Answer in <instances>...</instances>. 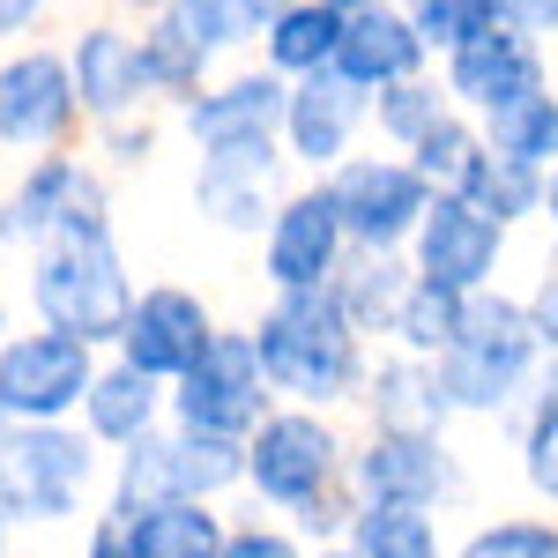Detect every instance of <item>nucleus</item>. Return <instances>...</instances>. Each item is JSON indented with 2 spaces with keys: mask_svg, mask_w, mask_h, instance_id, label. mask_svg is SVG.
<instances>
[{
  "mask_svg": "<svg viewBox=\"0 0 558 558\" xmlns=\"http://www.w3.org/2000/svg\"><path fill=\"white\" fill-rule=\"evenodd\" d=\"M254 350L268 365L276 402H305V410H357V387L373 373V343L357 336V320L343 313L336 283L328 291H268L254 320Z\"/></svg>",
  "mask_w": 558,
  "mask_h": 558,
  "instance_id": "nucleus-1",
  "label": "nucleus"
},
{
  "mask_svg": "<svg viewBox=\"0 0 558 558\" xmlns=\"http://www.w3.org/2000/svg\"><path fill=\"white\" fill-rule=\"evenodd\" d=\"M432 365H439V387L454 402V425H499V432L529 410V395L551 373V357H544L536 328H529V305L514 291H499V283L462 305L454 343Z\"/></svg>",
  "mask_w": 558,
  "mask_h": 558,
  "instance_id": "nucleus-2",
  "label": "nucleus"
},
{
  "mask_svg": "<svg viewBox=\"0 0 558 558\" xmlns=\"http://www.w3.org/2000/svg\"><path fill=\"white\" fill-rule=\"evenodd\" d=\"M112 484V454L68 425H8L0 432V507L15 529H68Z\"/></svg>",
  "mask_w": 558,
  "mask_h": 558,
  "instance_id": "nucleus-3",
  "label": "nucleus"
},
{
  "mask_svg": "<svg viewBox=\"0 0 558 558\" xmlns=\"http://www.w3.org/2000/svg\"><path fill=\"white\" fill-rule=\"evenodd\" d=\"M350 454L357 432L343 410H305V402H276L254 432H246V499L260 514H305L313 499L350 484Z\"/></svg>",
  "mask_w": 558,
  "mask_h": 558,
  "instance_id": "nucleus-4",
  "label": "nucleus"
},
{
  "mask_svg": "<svg viewBox=\"0 0 558 558\" xmlns=\"http://www.w3.org/2000/svg\"><path fill=\"white\" fill-rule=\"evenodd\" d=\"M128 254L112 231H68V239H45L31 246V313L60 336H83V343L112 350L120 328H128V305H134Z\"/></svg>",
  "mask_w": 558,
  "mask_h": 558,
  "instance_id": "nucleus-5",
  "label": "nucleus"
},
{
  "mask_svg": "<svg viewBox=\"0 0 558 558\" xmlns=\"http://www.w3.org/2000/svg\"><path fill=\"white\" fill-rule=\"evenodd\" d=\"M246 492V439H216V432H186V425H165L149 439H134L128 454H112V484L105 499L120 507H157V499H239Z\"/></svg>",
  "mask_w": 558,
  "mask_h": 558,
  "instance_id": "nucleus-6",
  "label": "nucleus"
},
{
  "mask_svg": "<svg viewBox=\"0 0 558 558\" xmlns=\"http://www.w3.org/2000/svg\"><path fill=\"white\" fill-rule=\"evenodd\" d=\"M350 492L387 499V507H462L470 499V454L454 447V432H357L350 454Z\"/></svg>",
  "mask_w": 558,
  "mask_h": 558,
  "instance_id": "nucleus-7",
  "label": "nucleus"
},
{
  "mask_svg": "<svg viewBox=\"0 0 558 558\" xmlns=\"http://www.w3.org/2000/svg\"><path fill=\"white\" fill-rule=\"evenodd\" d=\"M276 410L268 365L254 350V328H216L209 350L172 380V425L186 432H216V439H246Z\"/></svg>",
  "mask_w": 558,
  "mask_h": 558,
  "instance_id": "nucleus-8",
  "label": "nucleus"
},
{
  "mask_svg": "<svg viewBox=\"0 0 558 558\" xmlns=\"http://www.w3.org/2000/svg\"><path fill=\"white\" fill-rule=\"evenodd\" d=\"M328 194H336V216L350 231V254H410L417 223L432 209L425 172L402 157V149H373V157H343L328 172Z\"/></svg>",
  "mask_w": 558,
  "mask_h": 558,
  "instance_id": "nucleus-9",
  "label": "nucleus"
},
{
  "mask_svg": "<svg viewBox=\"0 0 558 558\" xmlns=\"http://www.w3.org/2000/svg\"><path fill=\"white\" fill-rule=\"evenodd\" d=\"M105 350L83 336H60V328H31V336H8L0 343V410L15 425H68L83 410L89 380H97Z\"/></svg>",
  "mask_w": 558,
  "mask_h": 558,
  "instance_id": "nucleus-10",
  "label": "nucleus"
},
{
  "mask_svg": "<svg viewBox=\"0 0 558 558\" xmlns=\"http://www.w3.org/2000/svg\"><path fill=\"white\" fill-rule=\"evenodd\" d=\"M507 246H514V231L499 216H484L470 194H432L425 223L410 239V268H417V283H439L454 299H476V291L499 283Z\"/></svg>",
  "mask_w": 558,
  "mask_h": 558,
  "instance_id": "nucleus-11",
  "label": "nucleus"
},
{
  "mask_svg": "<svg viewBox=\"0 0 558 558\" xmlns=\"http://www.w3.org/2000/svg\"><path fill=\"white\" fill-rule=\"evenodd\" d=\"M343 260H350V231L336 216L328 179L291 186L268 216V231H260V283L268 291H328L343 276Z\"/></svg>",
  "mask_w": 558,
  "mask_h": 558,
  "instance_id": "nucleus-12",
  "label": "nucleus"
},
{
  "mask_svg": "<svg viewBox=\"0 0 558 558\" xmlns=\"http://www.w3.org/2000/svg\"><path fill=\"white\" fill-rule=\"evenodd\" d=\"M447 60V97L470 112V120H492V112H507L521 97H536V89H551V60H544V38H529L514 23H484L470 38L454 45V52H439Z\"/></svg>",
  "mask_w": 558,
  "mask_h": 558,
  "instance_id": "nucleus-13",
  "label": "nucleus"
},
{
  "mask_svg": "<svg viewBox=\"0 0 558 558\" xmlns=\"http://www.w3.org/2000/svg\"><path fill=\"white\" fill-rule=\"evenodd\" d=\"M68 231H112V194L83 157H38L0 202V239L8 246H45Z\"/></svg>",
  "mask_w": 558,
  "mask_h": 558,
  "instance_id": "nucleus-14",
  "label": "nucleus"
},
{
  "mask_svg": "<svg viewBox=\"0 0 558 558\" xmlns=\"http://www.w3.org/2000/svg\"><path fill=\"white\" fill-rule=\"evenodd\" d=\"M283 97L291 83L246 68V75H223L202 97L179 105V128L194 142V157H246V149H283Z\"/></svg>",
  "mask_w": 558,
  "mask_h": 558,
  "instance_id": "nucleus-15",
  "label": "nucleus"
},
{
  "mask_svg": "<svg viewBox=\"0 0 558 558\" xmlns=\"http://www.w3.org/2000/svg\"><path fill=\"white\" fill-rule=\"evenodd\" d=\"M223 328L216 320V305L194 291V283H142L128 305V328H120V343H112V357H128L134 373H149V380L172 387L202 350H209V336Z\"/></svg>",
  "mask_w": 558,
  "mask_h": 558,
  "instance_id": "nucleus-16",
  "label": "nucleus"
},
{
  "mask_svg": "<svg viewBox=\"0 0 558 558\" xmlns=\"http://www.w3.org/2000/svg\"><path fill=\"white\" fill-rule=\"evenodd\" d=\"M75 120H83V97H75L68 52L23 45L15 60H0V142L8 149H60Z\"/></svg>",
  "mask_w": 558,
  "mask_h": 558,
  "instance_id": "nucleus-17",
  "label": "nucleus"
},
{
  "mask_svg": "<svg viewBox=\"0 0 558 558\" xmlns=\"http://www.w3.org/2000/svg\"><path fill=\"white\" fill-rule=\"evenodd\" d=\"M365 128H373V97L357 83H343L336 68L291 83V97H283V157L313 179H328L343 157H357Z\"/></svg>",
  "mask_w": 558,
  "mask_h": 558,
  "instance_id": "nucleus-18",
  "label": "nucleus"
},
{
  "mask_svg": "<svg viewBox=\"0 0 558 558\" xmlns=\"http://www.w3.org/2000/svg\"><path fill=\"white\" fill-rule=\"evenodd\" d=\"M283 149H246V157H202L194 165V216L216 239H260L283 202Z\"/></svg>",
  "mask_w": 558,
  "mask_h": 558,
  "instance_id": "nucleus-19",
  "label": "nucleus"
},
{
  "mask_svg": "<svg viewBox=\"0 0 558 558\" xmlns=\"http://www.w3.org/2000/svg\"><path fill=\"white\" fill-rule=\"evenodd\" d=\"M357 417H365V432H454V402H447L432 357L373 350V373L357 387Z\"/></svg>",
  "mask_w": 558,
  "mask_h": 558,
  "instance_id": "nucleus-20",
  "label": "nucleus"
},
{
  "mask_svg": "<svg viewBox=\"0 0 558 558\" xmlns=\"http://www.w3.org/2000/svg\"><path fill=\"white\" fill-rule=\"evenodd\" d=\"M425 38L410 23V8H350L343 15V38H336V75L357 83L365 97H380L387 83H410L425 75Z\"/></svg>",
  "mask_w": 558,
  "mask_h": 558,
  "instance_id": "nucleus-21",
  "label": "nucleus"
},
{
  "mask_svg": "<svg viewBox=\"0 0 558 558\" xmlns=\"http://www.w3.org/2000/svg\"><path fill=\"white\" fill-rule=\"evenodd\" d=\"M165 417H172V387L134 373L128 357H105L97 380H89V395H83V410H75V425H83L105 454H128L134 439H149Z\"/></svg>",
  "mask_w": 558,
  "mask_h": 558,
  "instance_id": "nucleus-22",
  "label": "nucleus"
},
{
  "mask_svg": "<svg viewBox=\"0 0 558 558\" xmlns=\"http://www.w3.org/2000/svg\"><path fill=\"white\" fill-rule=\"evenodd\" d=\"M68 68H75V97H83V120H128L149 105L142 89V38L112 31V23H89L83 38L68 45Z\"/></svg>",
  "mask_w": 558,
  "mask_h": 558,
  "instance_id": "nucleus-23",
  "label": "nucleus"
},
{
  "mask_svg": "<svg viewBox=\"0 0 558 558\" xmlns=\"http://www.w3.org/2000/svg\"><path fill=\"white\" fill-rule=\"evenodd\" d=\"M343 15L350 8H336V0H283V8L260 23V68L283 75V83H305V75L336 68Z\"/></svg>",
  "mask_w": 558,
  "mask_h": 558,
  "instance_id": "nucleus-24",
  "label": "nucleus"
},
{
  "mask_svg": "<svg viewBox=\"0 0 558 558\" xmlns=\"http://www.w3.org/2000/svg\"><path fill=\"white\" fill-rule=\"evenodd\" d=\"M410 291H417L410 254H350L343 276H336L343 313L357 320V336H365V343H380V350H387V336H395V313H402Z\"/></svg>",
  "mask_w": 558,
  "mask_h": 558,
  "instance_id": "nucleus-25",
  "label": "nucleus"
},
{
  "mask_svg": "<svg viewBox=\"0 0 558 558\" xmlns=\"http://www.w3.org/2000/svg\"><path fill=\"white\" fill-rule=\"evenodd\" d=\"M223 536H231L223 499H157L134 514L142 558H223Z\"/></svg>",
  "mask_w": 558,
  "mask_h": 558,
  "instance_id": "nucleus-26",
  "label": "nucleus"
},
{
  "mask_svg": "<svg viewBox=\"0 0 558 558\" xmlns=\"http://www.w3.org/2000/svg\"><path fill=\"white\" fill-rule=\"evenodd\" d=\"M343 544L357 558H447V514L432 507H387V499H357Z\"/></svg>",
  "mask_w": 558,
  "mask_h": 558,
  "instance_id": "nucleus-27",
  "label": "nucleus"
},
{
  "mask_svg": "<svg viewBox=\"0 0 558 558\" xmlns=\"http://www.w3.org/2000/svg\"><path fill=\"white\" fill-rule=\"evenodd\" d=\"M507 432H514V476L529 492V507L558 514V365L544 373V387L529 395V410Z\"/></svg>",
  "mask_w": 558,
  "mask_h": 558,
  "instance_id": "nucleus-28",
  "label": "nucleus"
},
{
  "mask_svg": "<svg viewBox=\"0 0 558 558\" xmlns=\"http://www.w3.org/2000/svg\"><path fill=\"white\" fill-rule=\"evenodd\" d=\"M283 0H165L157 15L172 23L179 38H194L209 60L239 52V45H260V23L276 15Z\"/></svg>",
  "mask_w": 558,
  "mask_h": 558,
  "instance_id": "nucleus-29",
  "label": "nucleus"
},
{
  "mask_svg": "<svg viewBox=\"0 0 558 558\" xmlns=\"http://www.w3.org/2000/svg\"><path fill=\"white\" fill-rule=\"evenodd\" d=\"M462 105L447 97V83H432V75H410V83H387L380 97H373V128H380V142L387 149H417L439 120H454Z\"/></svg>",
  "mask_w": 558,
  "mask_h": 558,
  "instance_id": "nucleus-30",
  "label": "nucleus"
},
{
  "mask_svg": "<svg viewBox=\"0 0 558 558\" xmlns=\"http://www.w3.org/2000/svg\"><path fill=\"white\" fill-rule=\"evenodd\" d=\"M447 558H558V514L551 507H507L484 514L470 536H454Z\"/></svg>",
  "mask_w": 558,
  "mask_h": 558,
  "instance_id": "nucleus-31",
  "label": "nucleus"
},
{
  "mask_svg": "<svg viewBox=\"0 0 558 558\" xmlns=\"http://www.w3.org/2000/svg\"><path fill=\"white\" fill-rule=\"evenodd\" d=\"M476 128H484V142H492L499 157H521V165L551 172L558 165V89H536V97H521V105L476 120Z\"/></svg>",
  "mask_w": 558,
  "mask_h": 558,
  "instance_id": "nucleus-32",
  "label": "nucleus"
},
{
  "mask_svg": "<svg viewBox=\"0 0 558 558\" xmlns=\"http://www.w3.org/2000/svg\"><path fill=\"white\" fill-rule=\"evenodd\" d=\"M142 89L165 97V105H186V97L209 89V52L194 38H179L165 15H157V31H142Z\"/></svg>",
  "mask_w": 558,
  "mask_h": 558,
  "instance_id": "nucleus-33",
  "label": "nucleus"
},
{
  "mask_svg": "<svg viewBox=\"0 0 558 558\" xmlns=\"http://www.w3.org/2000/svg\"><path fill=\"white\" fill-rule=\"evenodd\" d=\"M484 128H476L470 112H454V120H439V128L410 149V165L425 172V186L432 194H470V179H476V165H484Z\"/></svg>",
  "mask_w": 558,
  "mask_h": 558,
  "instance_id": "nucleus-34",
  "label": "nucleus"
},
{
  "mask_svg": "<svg viewBox=\"0 0 558 558\" xmlns=\"http://www.w3.org/2000/svg\"><path fill=\"white\" fill-rule=\"evenodd\" d=\"M470 202L514 231V223H529V216H544V172H536V165H521V157L484 149V165H476V179H470Z\"/></svg>",
  "mask_w": 558,
  "mask_h": 558,
  "instance_id": "nucleus-35",
  "label": "nucleus"
},
{
  "mask_svg": "<svg viewBox=\"0 0 558 558\" xmlns=\"http://www.w3.org/2000/svg\"><path fill=\"white\" fill-rule=\"evenodd\" d=\"M462 305L454 291H439V283H417L410 299H402V313H395V336H387V350H410V357H439V350L454 343V328H462Z\"/></svg>",
  "mask_w": 558,
  "mask_h": 558,
  "instance_id": "nucleus-36",
  "label": "nucleus"
},
{
  "mask_svg": "<svg viewBox=\"0 0 558 558\" xmlns=\"http://www.w3.org/2000/svg\"><path fill=\"white\" fill-rule=\"evenodd\" d=\"M492 15H499V0H410V23H417L425 52H454V45L470 38V31H484Z\"/></svg>",
  "mask_w": 558,
  "mask_h": 558,
  "instance_id": "nucleus-37",
  "label": "nucleus"
},
{
  "mask_svg": "<svg viewBox=\"0 0 558 558\" xmlns=\"http://www.w3.org/2000/svg\"><path fill=\"white\" fill-rule=\"evenodd\" d=\"M223 558H313V544H305L283 514H260V507H254V514H231Z\"/></svg>",
  "mask_w": 558,
  "mask_h": 558,
  "instance_id": "nucleus-38",
  "label": "nucleus"
},
{
  "mask_svg": "<svg viewBox=\"0 0 558 558\" xmlns=\"http://www.w3.org/2000/svg\"><path fill=\"white\" fill-rule=\"evenodd\" d=\"M75 558H142V544H134V507H120V499H97L83 521V544H75Z\"/></svg>",
  "mask_w": 558,
  "mask_h": 558,
  "instance_id": "nucleus-39",
  "label": "nucleus"
},
{
  "mask_svg": "<svg viewBox=\"0 0 558 558\" xmlns=\"http://www.w3.org/2000/svg\"><path fill=\"white\" fill-rule=\"evenodd\" d=\"M350 514H357V492H328V499H313V507H305V514H291V529H299L305 544H313V551H320V544H343V529H350Z\"/></svg>",
  "mask_w": 558,
  "mask_h": 558,
  "instance_id": "nucleus-40",
  "label": "nucleus"
},
{
  "mask_svg": "<svg viewBox=\"0 0 558 558\" xmlns=\"http://www.w3.org/2000/svg\"><path fill=\"white\" fill-rule=\"evenodd\" d=\"M521 305H529V328H536V343H544V357L558 365V268H551V276H536Z\"/></svg>",
  "mask_w": 558,
  "mask_h": 558,
  "instance_id": "nucleus-41",
  "label": "nucleus"
},
{
  "mask_svg": "<svg viewBox=\"0 0 558 558\" xmlns=\"http://www.w3.org/2000/svg\"><path fill=\"white\" fill-rule=\"evenodd\" d=\"M105 149H112L120 165H149V149H157V128H149V120L134 128V112H128V120H105Z\"/></svg>",
  "mask_w": 558,
  "mask_h": 558,
  "instance_id": "nucleus-42",
  "label": "nucleus"
},
{
  "mask_svg": "<svg viewBox=\"0 0 558 558\" xmlns=\"http://www.w3.org/2000/svg\"><path fill=\"white\" fill-rule=\"evenodd\" d=\"M499 23H514L529 38H558V0H499Z\"/></svg>",
  "mask_w": 558,
  "mask_h": 558,
  "instance_id": "nucleus-43",
  "label": "nucleus"
},
{
  "mask_svg": "<svg viewBox=\"0 0 558 558\" xmlns=\"http://www.w3.org/2000/svg\"><path fill=\"white\" fill-rule=\"evenodd\" d=\"M45 15V0H0V38H15V31H31Z\"/></svg>",
  "mask_w": 558,
  "mask_h": 558,
  "instance_id": "nucleus-44",
  "label": "nucleus"
},
{
  "mask_svg": "<svg viewBox=\"0 0 558 558\" xmlns=\"http://www.w3.org/2000/svg\"><path fill=\"white\" fill-rule=\"evenodd\" d=\"M544 223H551V231H558V165H551V172H544Z\"/></svg>",
  "mask_w": 558,
  "mask_h": 558,
  "instance_id": "nucleus-45",
  "label": "nucleus"
},
{
  "mask_svg": "<svg viewBox=\"0 0 558 558\" xmlns=\"http://www.w3.org/2000/svg\"><path fill=\"white\" fill-rule=\"evenodd\" d=\"M15 551V521H8V507H0V558Z\"/></svg>",
  "mask_w": 558,
  "mask_h": 558,
  "instance_id": "nucleus-46",
  "label": "nucleus"
},
{
  "mask_svg": "<svg viewBox=\"0 0 558 558\" xmlns=\"http://www.w3.org/2000/svg\"><path fill=\"white\" fill-rule=\"evenodd\" d=\"M313 558H357V551H350V544H320Z\"/></svg>",
  "mask_w": 558,
  "mask_h": 558,
  "instance_id": "nucleus-47",
  "label": "nucleus"
},
{
  "mask_svg": "<svg viewBox=\"0 0 558 558\" xmlns=\"http://www.w3.org/2000/svg\"><path fill=\"white\" fill-rule=\"evenodd\" d=\"M336 8H402V0H336Z\"/></svg>",
  "mask_w": 558,
  "mask_h": 558,
  "instance_id": "nucleus-48",
  "label": "nucleus"
},
{
  "mask_svg": "<svg viewBox=\"0 0 558 558\" xmlns=\"http://www.w3.org/2000/svg\"><path fill=\"white\" fill-rule=\"evenodd\" d=\"M0 343H8V299H0Z\"/></svg>",
  "mask_w": 558,
  "mask_h": 558,
  "instance_id": "nucleus-49",
  "label": "nucleus"
},
{
  "mask_svg": "<svg viewBox=\"0 0 558 558\" xmlns=\"http://www.w3.org/2000/svg\"><path fill=\"white\" fill-rule=\"evenodd\" d=\"M128 8H165V0H128Z\"/></svg>",
  "mask_w": 558,
  "mask_h": 558,
  "instance_id": "nucleus-50",
  "label": "nucleus"
},
{
  "mask_svg": "<svg viewBox=\"0 0 558 558\" xmlns=\"http://www.w3.org/2000/svg\"><path fill=\"white\" fill-rule=\"evenodd\" d=\"M8 425H15V417H8V410H0V432H8Z\"/></svg>",
  "mask_w": 558,
  "mask_h": 558,
  "instance_id": "nucleus-51",
  "label": "nucleus"
},
{
  "mask_svg": "<svg viewBox=\"0 0 558 558\" xmlns=\"http://www.w3.org/2000/svg\"><path fill=\"white\" fill-rule=\"evenodd\" d=\"M0 246H8V239H0Z\"/></svg>",
  "mask_w": 558,
  "mask_h": 558,
  "instance_id": "nucleus-52",
  "label": "nucleus"
},
{
  "mask_svg": "<svg viewBox=\"0 0 558 558\" xmlns=\"http://www.w3.org/2000/svg\"><path fill=\"white\" fill-rule=\"evenodd\" d=\"M0 149H8V142H0Z\"/></svg>",
  "mask_w": 558,
  "mask_h": 558,
  "instance_id": "nucleus-53",
  "label": "nucleus"
}]
</instances>
